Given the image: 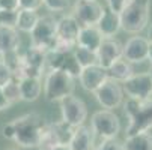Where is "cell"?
Returning a JSON list of instances; mask_svg holds the SVG:
<instances>
[{
	"label": "cell",
	"instance_id": "cell-1",
	"mask_svg": "<svg viewBox=\"0 0 152 150\" xmlns=\"http://www.w3.org/2000/svg\"><path fill=\"white\" fill-rule=\"evenodd\" d=\"M12 123H14V129H15L14 141L20 147L35 149L39 146L42 129L45 126V122L41 114L27 113L12 120Z\"/></svg>",
	"mask_w": 152,
	"mask_h": 150
},
{
	"label": "cell",
	"instance_id": "cell-2",
	"mask_svg": "<svg viewBox=\"0 0 152 150\" xmlns=\"http://www.w3.org/2000/svg\"><path fill=\"white\" fill-rule=\"evenodd\" d=\"M128 117L126 135H133L152 129V96L146 99L128 98L124 105Z\"/></svg>",
	"mask_w": 152,
	"mask_h": 150
},
{
	"label": "cell",
	"instance_id": "cell-3",
	"mask_svg": "<svg viewBox=\"0 0 152 150\" xmlns=\"http://www.w3.org/2000/svg\"><path fill=\"white\" fill-rule=\"evenodd\" d=\"M151 0H128V3L119 12L121 29L128 33L142 32L149 21Z\"/></svg>",
	"mask_w": 152,
	"mask_h": 150
},
{
	"label": "cell",
	"instance_id": "cell-4",
	"mask_svg": "<svg viewBox=\"0 0 152 150\" xmlns=\"http://www.w3.org/2000/svg\"><path fill=\"white\" fill-rule=\"evenodd\" d=\"M75 78H72L69 74L60 69L48 71L44 83V96L48 102H60L63 98L72 95L75 87Z\"/></svg>",
	"mask_w": 152,
	"mask_h": 150
},
{
	"label": "cell",
	"instance_id": "cell-5",
	"mask_svg": "<svg viewBox=\"0 0 152 150\" xmlns=\"http://www.w3.org/2000/svg\"><path fill=\"white\" fill-rule=\"evenodd\" d=\"M45 59H47L45 51L30 45L24 54L20 56L18 65L14 69V77L18 80L26 78V77L41 78L42 72H44V68H45Z\"/></svg>",
	"mask_w": 152,
	"mask_h": 150
},
{
	"label": "cell",
	"instance_id": "cell-6",
	"mask_svg": "<svg viewBox=\"0 0 152 150\" xmlns=\"http://www.w3.org/2000/svg\"><path fill=\"white\" fill-rule=\"evenodd\" d=\"M56 27H57V21L54 20V17H51V15L39 17L36 26L30 32V41H32L30 45L45 51V53L51 51L57 41Z\"/></svg>",
	"mask_w": 152,
	"mask_h": 150
},
{
	"label": "cell",
	"instance_id": "cell-7",
	"mask_svg": "<svg viewBox=\"0 0 152 150\" xmlns=\"http://www.w3.org/2000/svg\"><path fill=\"white\" fill-rule=\"evenodd\" d=\"M91 128L94 137L99 141L116 138V135L121 131V120L113 113V110H99L94 113L91 120Z\"/></svg>",
	"mask_w": 152,
	"mask_h": 150
},
{
	"label": "cell",
	"instance_id": "cell-8",
	"mask_svg": "<svg viewBox=\"0 0 152 150\" xmlns=\"http://www.w3.org/2000/svg\"><path fill=\"white\" fill-rule=\"evenodd\" d=\"M72 131L74 128L66 125L63 120L54 122V123H45L38 147L42 150V149L53 147L57 144H68L72 137Z\"/></svg>",
	"mask_w": 152,
	"mask_h": 150
},
{
	"label": "cell",
	"instance_id": "cell-9",
	"mask_svg": "<svg viewBox=\"0 0 152 150\" xmlns=\"http://www.w3.org/2000/svg\"><path fill=\"white\" fill-rule=\"evenodd\" d=\"M60 113L62 120L65 123L72 128H77L84 125L86 119H88V107L80 98L69 95L60 101Z\"/></svg>",
	"mask_w": 152,
	"mask_h": 150
},
{
	"label": "cell",
	"instance_id": "cell-10",
	"mask_svg": "<svg viewBox=\"0 0 152 150\" xmlns=\"http://www.w3.org/2000/svg\"><path fill=\"white\" fill-rule=\"evenodd\" d=\"M96 96V101L104 110H115L122 104L124 101V90L122 84L116 80L107 78L99 87L94 92Z\"/></svg>",
	"mask_w": 152,
	"mask_h": 150
},
{
	"label": "cell",
	"instance_id": "cell-11",
	"mask_svg": "<svg viewBox=\"0 0 152 150\" xmlns=\"http://www.w3.org/2000/svg\"><path fill=\"white\" fill-rule=\"evenodd\" d=\"M121 84H122L124 93L128 98L146 99V98L152 96V78H151V74H148V72L133 74Z\"/></svg>",
	"mask_w": 152,
	"mask_h": 150
},
{
	"label": "cell",
	"instance_id": "cell-12",
	"mask_svg": "<svg viewBox=\"0 0 152 150\" xmlns=\"http://www.w3.org/2000/svg\"><path fill=\"white\" fill-rule=\"evenodd\" d=\"M45 66L48 71L53 69H60L69 74L72 78H78L81 72V66L78 65V62L75 60L74 53H59V51H48L47 59H45Z\"/></svg>",
	"mask_w": 152,
	"mask_h": 150
},
{
	"label": "cell",
	"instance_id": "cell-13",
	"mask_svg": "<svg viewBox=\"0 0 152 150\" xmlns=\"http://www.w3.org/2000/svg\"><path fill=\"white\" fill-rule=\"evenodd\" d=\"M104 8L96 0H77L74 5L72 17L78 21L80 26H95Z\"/></svg>",
	"mask_w": 152,
	"mask_h": 150
},
{
	"label": "cell",
	"instance_id": "cell-14",
	"mask_svg": "<svg viewBox=\"0 0 152 150\" xmlns=\"http://www.w3.org/2000/svg\"><path fill=\"white\" fill-rule=\"evenodd\" d=\"M149 39L143 36H133L126 41V44L122 47V59L129 63H140L148 59L149 51Z\"/></svg>",
	"mask_w": 152,
	"mask_h": 150
},
{
	"label": "cell",
	"instance_id": "cell-15",
	"mask_svg": "<svg viewBox=\"0 0 152 150\" xmlns=\"http://www.w3.org/2000/svg\"><path fill=\"white\" fill-rule=\"evenodd\" d=\"M96 56H98V65L107 69L116 60L122 59V45L113 38H104L101 45L96 50Z\"/></svg>",
	"mask_w": 152,
	"mask_h": 150
},
{
	"label": "cell",
	"instance_id": "cell-16",
	"mask_svg": "<svg viewBox=\"0 0 152 150\" xmlns=\"http://www.w3.org/2000/svg\"><path fill=\"white\" fill-rule=\"evenodd\" d=\"M78 80H80V84L84 90L94 93L107 80V69H104L99 65H91V66L81 68Z\"/></svg>",
	"mask_w": 152,
	"mask_h": 150
},
{
	"label": "cell",
	"instance_id": "cell-17",
	"mask_svg": "<svg viewBox=\"0 0 152 150\" xmlns=\"http://www.w3.org/2000/svg\"><path fill=\"white\" fill-rule=\"evenodd\" d=\"M80 29H81V26L78 24V21H77L72 15L62 17V18L57 21V27H56L57 41L68 42V44L77 45V38H78Z\"/></svg>",
	"mask_w": 152,
	"mask_h": 150
},
{
	"label": "cell",
	"instance_id": "cell-18",
	"mask_svg": "<svg viewBox=\"0 0 152 150\" xmlns=\"http://www.w3.org/2000/svg\"><path fill=\"white\" fill-rule=\"evenodd\" d=\"M68 144H69L71 150H94L95 137L92 132V128L84 126V125L74 128L72 137Z\"/></svg>",
	"mask_w": 152,
	"mask_h": 150
},
{
	"label": "cell",
	"instance_id": "cell-19",
	"mask_svg": "<svg viewBox=\"0 0 152 150\" xmlns=\"http://www.w3.org/2000/svg\"><path fill=\"white\" fill-rule=\"evenodd\" d=\"M101 35L104 38H113L121 30V18L118 12H113L112 9H104L101 18L95 24Z\"/></svg>",
	"mask_w": 152,
	"mask_h": 150
},
{
	"label": "cell",
	"instance_id": "cell-20",
	"mask_svg": "<svg viewBox=\"0 0 152 150\" xmlns=\"http://www.w3.org/2000/svg\"><path fill=\"white\" fill-rule=\"evenodd\" d=\"M102 39L104 36L101 35L96 26H81L78 32V38H77V45L96 51L98 47L101 45Z\"/></svg>",
	"mask_w": 152,
	"mask_h": 150
},
{
	"label": "cell",
	"instance_id": "cell-21",
	"mask_svg": "<svg viewBox=\"0 0 152 150\" xmlns=\"http://www.w3.org/2000/svg\"><path fill=\"white\" fill-rule=\"evenodd\" d=\"M18 86H20L21 101L33 102V101H36V99L41 96V92H42L41 78H36V77L20 78V80H18Z\"/></svg>",
	"mask_w": 152,
	"mask_h": 150
},
{
	"label": "cell",
	"instance_id": "cell-22",
	"mask_svg": "<svg viewBox=\"0 0 152 150\" xmlns=\"http://www.w3.org/2000/svg\"><path fill=\"white\" fill-rule=\"evenodd\" d=\"M20 36L15 27L0 26V56L12 51H18Z\"/></svg>",
	"mask_w": 152,
	"mask_h": 150
},
{
	"label": "cell",
	"instance_id": "cell-23",
	"mask_svg": "<svg viewBox=\"0 0 152 150\" xmlns=\"http://www.w3.org/2000/svg\"><path fill=\"white\" fill-rule=\"evenodd\" d=\"M124 150H152V134L145 131L133 135H126Z\"/></svg>",
	"mask_w": 152,
	"mask_h": 150
},
{
	"label": "cell",
	"instance_id": "cell-24",
	"mask_svg": "<svg viewBox=\"0 0 152 150\" xmlns=\"http://www.w3.org/2000/svg\"><path fill=\"white\" fill-rule=\"evenodd\" d=\"M133 74H134V71H133L131 63L126 62L125 59L116 60L113 65H110L107 68V78L116 80L119 83H124L126 78H129Z\"/></svg>",
	"mask_w": 152,
	"mask_h": 150
},
{
	"label": "cell",
	"instance_id": "cell-25",
	"mask_svg": "<svg viewBox=\"0 0 152 150\" xmlns=\"http://www.w3.org/2000/svg\"><path fill=\"white\" fill-rule=\"evenodd\" d=\"M39 20L38 11L33 9H18V20H17V30L24 32V33H30L33 30V27L36 26Z\"/></svg>",
	"mask_w": 152,
	"mask_h": 150
},
{
	"label": "cell",
	"instance_id": "cell-26",
	"mask_svg": "<svg viewBox=\"0 0 152 150\" xmlns=\"http://www.w3.org/2000/svg\"><path fill=\"white\" fill-rule=\"evenodd\" d=\"M72 53H74L75 60L78 62V65H80L81 68L91 66V65H98L96 51H92V50H89V48H84V47L75 45V48H74Z\"/></svg>",
	"mask_w": 152,
	"mask_h": 150
},
{
	"label": "cell",
	"instance_id": "cell-27",
	"mask_svg": "<svg viewBox=\"0 0 152 150\" xmlns=\"http://www.w3.org/2000/svg\"><path fill=\"white\" fill-rule=\"evenodd\" d=\"M3 93H5V96H6V99H8V102L12 105V104H15V102H18V101H21V95H20V86H18V78H12L8 84H5L3 86Z\"/></svg>",
	"mask_w": 152,
	"mask_h": 150
},
{
	"label": "cell",
	"instance_id": "cell-28",
	"mask_svg": "<svg viewBox=\"0 0 152 150\" xmlns=\"http://www.w3.org/2000/svg\"><path fill=\"white\" fill-rule=\"evenodd\" d=\"M18 9H0V26L17 27Z\"/></svg>",
	"mask_w": 152,
	"mask_h": 150
},
{
	"label": "cell",
	"instance_id": "cell-29",
	"mask_svg": "<svg viewBox=\"0 0 152 150\" xmlns=\"http://www.w3.org/2000/svg\"><path fill=\"white\" fill-rule=\"evenodd\" d=\"M94 150H124V144L116 138H108V140H102L99 144H96L94 147Z\"/></svg>",
	"mask_w": 152,
	"mask_h": 150
},
{
	"label": "cell",
	"instance_id": "cell-30",
	"mask_svg": "<svg viewBox=\"0 0 152 150\" xmlns=\"http://www.w3.org/2000/svg\"><path fill=\"white\" fill-rule=\"evenodd\" d=\"M50 12H63L69 6V0H42Z\"/></svg>",
	"mask_w": 152,
	"mask_h": 150
},
{
	"label": "cell",
	"instance_id": "cell-31",
	"mask_svg": "<svg viewBox=\"0 0 152 150\" xmlns=\"http://www.w3.org/2000/svg\"><path fill=\"white\" fill-rule=\"evenodd\" d=\"M12 78H14L12 69L6 65L2 59H0V87H3L5 84H8Z\"/></svg>",
	"mask_w": 152,
	"mask_h": 150
},
{
	"label": "cell",
	"instance_id": "cell-32",
	"mask_svg": "<svg viewBox=\"0 0 152 150\" xmlns=\"http://www.w3.org/2000/svg\"><path fill=\"white\" fill-rule=\"evenodd\" d=\"M20 2V9H33V11H38L44 2L42 0H18Z\"/></svg>",
	"mask_w": 152,
	"mask_h": 150
},
{
	"label": "cell",
	"instance_id": "cell-33",
	"mask_svg": "<svg viewBox=\"0 0 152 150\" xmlns=\"http://www.w3.org/2000/svg\"><path fill=\"white\" fill-rule=\"evenodd\" d=\"M128 3V0H107V5H108V9H112L113 12H121L122 8Z\"/></svg>",
	"mask_w": 152,
	"mask_h": 150
},
{
	"label": "cell",
	"instance_id": "cell-34",
	"mask_svg": "<svg viewBox=\"0 0 152 150\" xmlns=\"http://www.w3.org/2000/svg\"><path fill=\"white\" fill-rule=\"evenodd\" d=\"M2 135L6 138V140H11L14 141V137H15V129H14V123L9 122L3 126V129H2Z\"/></svg>",
	"mask_w": 152,
	"mask_h": 150
},
{
	"label": "cell",
	"instance_id": "cell-35",
	"mask_svg": "<svg viewBox=\"0 0 152 150\" xmlns=\"http://www.w3.org/2000/svg\"><path fill=\"white\" fill-rule=\"evenodd\" d=\"M0 9H20L18 0H0Z\"/></svg>",
	"mask_w": 152,
	"mask_h": 150
},
{
	"label": "cell",
	"instance_id": "cell-36",
	"mask_svg": "<svg viewBox=\"0 0 152 150\" xmlns=\"http://www.w3.org/2000/svg\"><path fill=\"white\" fill-rule=\"evenodd\" d=\"M9 107H11V104L8 102V99H6V96H5V93H3V89L0 87V111L9 108Z\"/></svg>",
	"mask_w": 152,
	"mask_h": 150
},
{
	"label": "cell",
	"instance_id": "cell-37",
	"mask_svg": "<svg viewBox=\"0 0 152 150\" xmlns=\"http://www.w3.org/2000/svg\"><path fill=\"white\" fill-rule=\"evenodd\" d=\"M42 150H71L69 144H57L53 147H47V149H42Z\"/></svg>",
	"mask_w": 152,
	"mask_h": 150
},
{
	"label": "cell",
	"instance_id": "cell-38",
	"mask_svg": "<svg viewBox=\"0 0 152 150\" xmlns=\"http://www.w3.org/2000/svg\"><path fill=\"white\" fill-rule=\"evenodd\" d=\"M148 60L152 63V42L149 44V51H148Z\"/></svg>",
	"mask_w": 152,
	"mask_h": 150
},
{
	"label": "cell",
	"instance_id": "cell-39",
	"mask_svg": "<svg viewBox=\"0 0 152 150\" xmlns=\"http://www.w3.org/2000/svg\"><path fill=\"white\" fill-rule=\"evenodd\" d=\"M148 39H149V42H152V24H151V29H149V33H148Z\"/></svg>",
	"mask_w": 152,
	"mask_h": 150
},
{
	"label": "cell",
	"instance_id": "cell-40",
	"mask_svg": "<svg viewBox=\"0 0 152 150\" xmlns=\"http://www.w3.org/2000/svg\"><path fill=\"white\" fill-rule=\"evenodd\" d=\"M6 150H21L20 147H9V149H6Z\"/></svg>",
	"mask_w": 152,
	"mask_h": 150
},
{
	"label": "cell",
	"instance_id": "cell-41",
	"mask_svg": "<svg viewBox=\"0 0 152 150\" xmlns=\"http://www.w3.org/2000/svg\"><path fill=\"white\" fill-rule=\"evenodd\" d=\"M149 74H151V78H152V71H151V72H149Z\"/></svg>",
	"mask_w": 152,
	"mask_h": 150
}]
</instances>
